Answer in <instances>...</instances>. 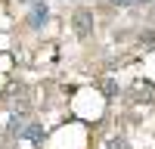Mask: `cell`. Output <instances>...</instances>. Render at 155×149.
I'll return each mask as SVG.
<instances>
[{
    "instance_id": "5b68a950",
    "label": "cell",
    "mask_w": 155,
    "mask_h": 149,
    "mask_svg": "<svg viewBox=\"0 0 155 149\" xmlns=\"http://www.w3.org/2000/svg\"><path fill=\"white\" fill-rule=\"evenodd\" d=\"M121 6H134V3H149V0H118Z\"/></svg>"
},
{
    "instance_id": "277c9868",
    "label": "cell",
    "mask_w": 155,
    "mask_h": 149,
    "mask_svg": "<svg viewBox=\"0 0 155 149\" xmlns=\"http://www.w3.org/2000/svg\"><path fill=\"white\" fill-rule=\"evenodd\" d=\"M102 90H106V93L112 96V93H115V81H106V84H102Z\"/></svg>"
},
{
    "instance_id": "8992f818",
    "label": "cell",
    "mask_w": 155,
    "mask_h": 149,
    "mask_svg": "<svg viewBox=\"0 0 155 149\" xmlns=\"http://www.w3.org/2000/svg\"><path fill=\"white\" fill-rule=\"evenodd\" d=\"M16 3H25V6H31V3H34V0H16Z\"/></svg>"
},
{
    "instance_id": "7a4b0ae2",
    "label": "cell",
    "mask_w": 155,
    "mask_h": 149,
    "mask_svg": "<svg viewBox=\"0 0 155 149\" xmlns=\"http://www.w3.org/2000/svg\"><path fill=\"white\" fill-rule=\"evenodd\" d=\"M71 28H74V34L78 37H87L90 31H93V12L90 9H74V16H71Z\"/></svg>"
},
{
    "instance_id": "3957f363",
    "label": "cell",
    "mask_w": 155,
    "mask_h": 149,
    "mask_svg": "<svg viewBox=\"0 0 155 149\" xmlns=\"http://www.w3.org/2000/svg\"><path fill=\"white\" fill-rule=\"evenodd\" d=\"M19 137L22 140H28V143H44V127L37 121H31V124H25V127L19 131Z\"/></svg>"
},
{
    "instance_id": "6da1fadb",
    "label": "cell",
    "mask_w": 155,
    "mask_h": 149,
    "mask_svg": "<svg viewBox=\"0 0 155 149\" xmlns=\"http://www.w3.org/2000/svg\"><path fill=\"white\" fill-rule=\"evenodd\" d=\"M25 22H28L31 31H41L44 25L50 22V6L44 3V0H34V3L28 6V19H25Z\"/></svg>"
}]
</instances>
